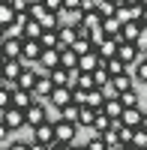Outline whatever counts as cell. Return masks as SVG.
I'll use <instances>...</instances> for the list:
<instances>
[{
  "instance_id": "cell-1",
  "label": "cell",
  "mask_w": 147,
  "mask_h": 150,
  "mask_svg": "<svg viewBox=\"0 0 147 150\" xmlns=\"http://www.w3.org/2000/svg\"><path fill=\"white\" fill-rule=\"evenodd\" d=\"M0 123H3V126H9L12 132H18V129L27 126V111L18 108V105H9V108L0 111Z\"/></svg>"
},
{
  "instance_id": "cell-2",
  "label": "cell",
  "mask_w": 147,
  "mask_h": 150,
  "mask_svg": "<svg viewBox=\"0 0 147 150\" xmlns=\"http://www.w3.org/2000/svg\"><path fill=\"white\" fill-rule=\"evenodd\" d=\"M54 132H57V141L60 144H72L78 138V123H72V120H54Z\"/></svg>"
},
{
  "instance_id": "cell-3",
  "label": "cell",
  "mask_w": 147,
  "mask_h": 150,
  "mask_svg": "<svg viewBox=\"0 0 147 150\" xmlns=\"http://www.w3.org/2000/svg\"><path fill=\"white\" fill-rule=\"evenodd\" d=\"M30 141H42V144H48V147H54V144H57L54 120H45L42 126H36V129H33V138H30Z\"/></svg>"
},
{
  "instance_id": "cell-4",
  "label": "cell",
  "mask_w": 147,
  "mask_h": 150,
  "mask_svg": "<svg viewBox=\"0 0 147 150\" xmlns=\"http://www.w3.org/2000/svg\"><path fill=\"white\" fill-rule=\"evenodd\" d=\"M45 120H51V117H48V108H45V102H39V99H36V102L27 108V126L36 129V126H42Z\"/></svg>"
},
{
  "instance_id": "cell-5",
  "label": "cell",
  "mask_w": 147,
  "mask_h": 150,
  "mask_svg": "<svg viewBox=\"0 0 147 150\" xmlns=\"http://www.w3.org/2000/svg\"><path fill=\"white\" fill-rule=\"evenodd\" d=\"M141 30H144V24H141V18H135V15H129V18L123 21V30H120V39H126V42H138V36H141Z\"/></svg>"
},
{
  "instance_id": "cell-6",
  "label": "cell",
  "mask_w": 147,
  "mask_h": 150,
  "mask_svg": "<svg viewBox=\"0 0 147 150\" xmlns=\"http://www.w3.org/2000/svg\"><path fill=\"white\" fill-rule=\"evenodd\" d=\"M57 111L63 108V105H69V102H75V87H54V93H51V99H48Z\"/></svg>"
},
{
  "instance_id": "cell-7",
  "label": "cell",
  "mask_w": 147,
  "mask_h": 150,
  "mask_svg": "<svg viewBox=\"0 0 147 150\" xmlns=\"http://www.w3.org/2000/svg\"><path fill=\"white\" fill-rule=\"evenodd\" d=\"M42 51H45V45H42L39 39H24V54H21V60H24V63H36V60L42 57Z\"/></svg>"
},
{
  "instance_id": "cell-8",
  "label": "cell",
  "mask_w": 147,
  "mask_h": 150,
  "mask_svg": "<svg viewBox=\"0 0 147 150\" xmlns=\"http://www.w3.org/2000/svg\"><path fill=\"white\" fill-rule=\"evenodd\" d=\"M57 18H60V24H66V27H81L84 24V9H60Z\"/></svg>"
},
{
  "instance_id": "cell-9",
  "label": "cell",
  "mask_w": 147,
  "mask_h": 150,
  "mask_svg": "<svg viewBox=\"0 0 147 150\" xmlns=\"http://www.w3.org/2000/svg\"><path fill=\"white\" fill-rule=\"evenodd\" d=\"M39 78H42V75L36 72V66H24L21 75H18V87H21V90H33V87L39 84Z\"/></svg>"
},
{
  "instance_id": "cell-10",
  "label": "cell",
  "mask_w": 147,
  "mask_h": 150,
  "mask_svg": "<svg viewBox=\"0 0 147 150\" xmlns=\"http://www.w3.org/2000/svg\"><path fill=\"white\" fill-rule=\"evenodd\" d=\"M54 81H51V75H42L39 78V84L33 87V93H36V99H39V102H48V99H51V93H54Z\"/></svg>"
},
{
  "instance_id": "cell-11",
  "label": "cell",
  "mask_w": 147,
  "mask_h": 150,
  "mask_svg": "<svg viewBox=\"0 0 147 150\" xmlns=\"http://www.w3.org/2000/svg\"><path fill=\"white\" fill-rule=\"evenodd\" d=\"M24 39H3V60H21Z\"/></svg>"
},
{
  "instance_id": "cell-12",
  "label": "cell",
  "mask_w": 147,
  "mask_h": 150,
  "mask_svg": "<svg viewBox=\"0 0 147 150\" xmlns=\"http://www.w3.org/2000/svg\"><path fill=\"white\" fill-rule=\"evenodd\" d=\"M57 36H60V51H63V48H72V45L78 42V27H66V24H60Z\"/></svg>"
},
{
  "instance_id": "cell-13",
  "label": "cell",
  "mask_w": 147,
  "mask_h": 150,
  "mask_svg": "<svg viewBox=\"0 0 147 150\" xmlns=\"http://www.w3.org/2000/svg\"><path fill=\"white\" fill-rule=\"evenodd\" d=\"M33 102H36V93H33V90H21V87H15V90H12V105H18V108L27 111Z\"/></svg>"
},
{
  "instance_id": "cell-14",
  "label": "cell",
  "mask_w": 147,
  "mask_h": 150,
  "mask_svg": "<svg viewBox=\"0 0 147 150\" xmlns=\"http://www.w3.org/2000/svg\"><path fill=\"white\" fill-rule=\"evenodd\" d=\"M123 21H126V15H111V18H105V21H102V36H120Z\"/></svg>"
},
{
  "instance_id": "cell-15",
  "label": "cell",
  "mask_w": 147,
  "mask_h": 150,
  "mask_svg": "<svg viewBox=\"0 0 147 150\" xmlns=\"http://www.w3.org/2000/svg\"><path fill=\"white\" fill-rule=\"evenodd\" d=\"M99 66H102V57H99V51L81 54V60H78V72H93V69H99Z\"/></svg>"
},
{
  "instance_id": "cell-16",
  "label": "cell",
  "mask_w": 147,
  "mask_h": 150,
  "mask_svg": "<svg viewBox=\"0 0 147 150\" xmlns=\"http://www.w3.org/2000/svg\"><path fill=\"white\" fill-rule=\"evenodd\" d=\"M114 87H117V90L120 93H126V90H132V87H138V81H135V75H132V69L129 72H120V75H114Z\"/></svg>"
},
{
  "instance_id": "cell-17",
  "label": "cell",
  "mask_w": 147,
  "mask_h": 150,
  "mask_svg": "<svg viewBox=\"0 0 147 150\" xmlns=\"http://www.w3.org/2000/svg\"><path fill=\"white\" fill-rule=\"evenodd\" d=\"M27 66L24 60H3V78H9V81H18V75H21V69Z\"/></svg>"
},
{
  "instance_id": "cell-18",
  "label": "cell",
  "mask_w": 147,
  "mask_h": 150,
  "mask_svg": "<svg viewBox=\"0 0 147 150\" xmlns=\"http://www.w3.org/2000/svg\"><path fill=\"white\" fill-rule=\"evenodd\" d=\"M78 60H81V54L75 51V48H63V51H60V66H66V69H78Z\"/></svg>"
},
{
  "instance_id": "cell-19",
  "label": "cell",
  "mask_w": 147,
  "mask_h": 150,
  "mask_svg": "<svg viewBox=\"0 0 147 150\" xmlns=\"http://www.w3.org/2000/svg\"><path fill=\"white\" fill-rule=\"evenodd\" d=\"M141 117H144V111H141V108L135 105V108H126V111H123V117H120V120H123L126 126L138 129V126H141Z\"/></svg>"
},
{
  "instance_id": "cell-20",
  "label": "cell",
  "mask_w": 147,
  "mask_h": 150,
  "mask_svg": "<svg viewBox=\"0 0 147 150\" xmlns=\"http://www.w3.org/2000/svg\"><path fill=\"white\" fill-rule=\"evenodd\" d=\"M102 111H105V114L111 117V120H120V117H123V111H126V105L120 102V99H108Z\"/></svg>"
},
{
  "instance_id": "cell-21",
  "label": "cell",
  "mask_w": 147,
  "mask_h": 150,
  "mask_svg": "<svg viewBox=\"0 0 147 150\" xmlns=\"http://www.w3.org/2000/svg\"><path fill=\"white\" fill-rule=\"evenodd\" d=\"M105 129H111V117H108L105 111H96V120H93V129L90 132L93 135H102Z\"/></svg>"
},
{
  "instance_id": "cell-22",
  "label": "cell",
  "mask_w": 147,
  "mask_h": 150,
  "mask_svg": "<svg viewBox=\"0 0 147 150\" xmlns=\"http://www.w3.org/2000/svg\"><path fill=\"white\" fill-rule=\"evenodd\" d=\"M93 120H96V108H90V105H81L78 126H84V129H93Z\"/></svg>"
},
{
  "instance_id": "cell-23",
  "label": "cell",
  "mask_w": 147,
  "mask_h": 150,
  "mask_svg": "<svg viewBox=\"0 0 147 150\" xmlns=\"http://www.w3.org/2000/svg\"><path fill=\"white\" fill-rule=\"evenodd\" d=\"M60 117H63V120H72V123H78V117H81V105H78V102L63 105V108H60Z\"/></svg>"
},
{
  "instance_id": "cell-24",
  "label": "cell",
  "mask_w": 147,
  "mask_h": 150,
  "mask_svg": "<svg viewBox=\"0 0 147 150\" xmlns=\"http://www.w3.org/2000/svg\"><path fill=\"white\" fill-rule=\"evenodd\" d=\"M42 33H45V27H42L39 21H33V18H30L27 24H24V39H39Z\"/></svg>"
},
{
  "instance_id": "cell-25",
  "label": "cell",
  "mask_w": 147,
  "mask_h": 150,
  "mask_svg": "<svg viewBox=\"0 0 147 150\" xmlns=\"http://www.w3.org/2000/svg\"><path fill=\"white\" fill-rule=\"evenodd\" d=\"M15 18H18V12H15L12 3H3V6H0V24H3V27H9Z\"/></svg>"
},
{
  "instance_id": "cell-26",
  "label": "cell",
  "mask_w": 147,
  "mask_h": 150,
  "mask_svg": "<svg viewBox=\"0 0 147 150\" xmlns=\"http://www.w3.org/2000/svg\"><path fill=\"white\" fill-rule=\"evenodd\" d=\"M102 138L108 141V150H120V147H123V141H120V132L111 126V129H105L102 132Z\"/></svg>"
},
{
  "instance_id": "cell-27",
  "label": "cell",
  "mask_w": 147,
  "mask_h": 150,
  "mask_svg": "<svg viewBox=\"0 0 147 150\" xmlns=\"http://www.w3.org/2000/svg\"><path fill=\"white\" fill-rule=\"evenodd\" d=\"M132 75H135L138 84H147V57H141L135 66H132Z\"/></svg>"
},
{
  "instance_id": "cell-28",
  "label": "cell",
  "mask_w": 147,
  "mask_h": 150,
  "mask_svg": "<svg viewBox=\"0 0 147 150\" xmlns=\"http://www.w3.org/2000/svg\"><path fill=\"white\" fill-rule=\"evenodd\" d=\"M105 66H108V72H111V78H114V75H120V72H129V66H126L120 57H111V60H105Z\"/></svg>"
},
{
  "instance_id": "cell-29",
  "label": "cell",
  "mask_w": 147,
  "mask_h": 150,
  "mask_svg": "<svg viewBox=\"0 0 147 150\" xmlns=\"http://www.w3.org/2000/svg\"><path fill=\"white\" fill-rule=\"evenodd\" d=\"M39 42H42L45 48H60V36H57V30H45V33L39 36Z\"/></svg>"
},
{
  "instance_id": "cell-30",
  "label": "cell",
  "mask_w": 147,
  "mask_h": 150,
  "mask_svg": "<svg viewBox=\"0 0 147 150\" xmlns=\"http://www.w3.org/2000/svg\"><path fill=\"white\" fill-rule=\"evenodd\" d=\"M75 87H81V90H93V87H96L93 72H78V84Z\"/></svg>"
},
{
  "instance_id": "cell-31",
  "label": "cell",
  "mask_w": 147,
  "mask_h": 150,
  "mask_svg": "<svg viewBox=\"0 0 147 150\" xmlns=\"http://www.w3.org/2000/svg\"><path fill=\"white\" fill-rule=\"evenodd\" d=\"M120 102H123L126 108H135V105H138V87H132V90L120 93Z\"/></svg>"
},
{
  "instance_id": "cell-32",
  "label": "cell",
  "mask_w": 147,
  "mask_h": 150,
  "mask_svg": "<svg viewBox=\"0 0 147 150\" xmlns=\"http://www.w3.org/2000/svg\"><path fill=\"white\" fill-rule=\"evenodd\" d=\"M87 150H108V141L102 135H93L90 132V141H87Z\"/></svg>"
},
{
  "instance_id": "cell-33",
  "label": "cell",
  "mask_w": 147,
  "mask_h": 150,
  "mask_svg": "<svg viewBox=\"0 0 147 150\" xmlns=\"http://www.w3.org/2000/svg\"><path fill=\"white\" fill-rule=\"evenodd\" d=\"M132 144H135L138 150H147V129H135V138H132Z\"/></svg>"
},
{
  "instance_id": "cell-34",
  "label": "cell",
  "mask_w": 147,
  "mask_h": 150,
  "mask_svg": "<svg viewBox=\"0 0 147 150\" xmlns=\"http://www.w3.org/2000/svg\"><path fill=\"white\" fill-rule=\"evenodd\" d=\"M9 105H12V90H3V87H0V111L9 108Z\"/></svg>"
},
{
  "instance_id": "cell-35",
  "label": "cell",
  "mask_w": 147,
  "mask_h": 150,
  "mask_svg": "<svg viewBox=\"0 0 147 150\" xmlns=\"http://www.w3.org/2000/svg\"><path fill=\"white\" fill-rule=\"evenodd\" d=\"M6 150H33V141H12Z\"/></svg>"
},
{
  "instance_id": "cell-36",
  "label": "cell",
  "mask_w": 147,
  "mask_h": 150,
  "mask_svg": "<svg viewBox=\"0 0 147 150\" xmlns=\"http://www.w3.org/2000/svg\"><path fill=\"white\" fill-rule=\"evenodd\" d=\"M42 3L48 6V9H51V12H60V9H63L66 3H63V0H42Z\"/></svg>"
},
{
  "instance_id": "cell-37",
  "label": "cell",
  "mask_w": 147,
  "mask_h": 150,
  "mask_svg": "<svg viewBox=\"0 0 147 150\" xmlns=\"http://www.w3.org/2000/svg\"><path fill=\"white\" fill-rule=\"evenodd\" d=\"M138 48H141V51H147V27H144L141 36H138Z\"/></svg>"
},
{
  "instance_id": "cell-38",
  "label": "cell",
  "mask_w": 147,
  "mask_h": 150,
  "mask_svg": "<svg viewBox=\"0 0 147 150\" xmlns=\"http://www.w3.org/2000/svg\"><path fill=\"white\" fill-rule=\"evenodd\" d=\"M63 3H66L63 9H81V0H63Z\"/></svg>"
},
{
  "instance_id": "cell-39",
  "label": "cell",
  "mask_w": 147,
  "mask_h": 150,
  "mask_svg": "<svg viewBox=\"0 0 147 150\" xmlns=\"http://www.w3.org/2000/svg\"><path fill=\"white\" fill-rule=\"evenodd\" d=\"M135 18H141V24H144V27H147V6H141V12H138Z\"/></svg>"
},
{
  "instance_id": "cell-40",
  "label": "cell",
  "mask_w": 147,
  "mask_h": 150,
  "mask_svg": "<svg viewBox=\"0 0 147 150\" xmlns=\"http://www.w3.org/2000/svg\"><path fill=\"white\" fill-rule=\"evenodd\" d=\"M51 150H72V144H60V141H57V144H54Z\"/></svg>"
},
{
  "instance_id": "cell-41",
  "label": "cell",
  "mask_w": 147,
  "mask_h": 150,
  "mask_svg": "<svg viewBox=\"0 0 147 150\" xmlns=\"http://www.w3.org/2000/svg\"><path fill=\"white\" fill-rule=\"evenodd\" d=\"M72 150H87V144H72Z\"/></svg>"
},
{
  "instance_id": "cell-42",
  "label": "cell",
  "mask_w": 147,
  "mask_h": 150,
  "mask_svg": "<svg viewBox=\"0 0 147 150\" xmlns=\"http://www.w3.org/2000/svg\"><path fill=\"white\" fill-rule=\"evenodd\" d=\"M141 129H147V111H144V117H141Z\"/></svg>"
},
{
  "instance_id": "cell-43",
  "label": "cell",
  "mask_w": 147,
  "mask_h": 150,
  "mask_svg": "<svg viewBox=\"0 0 147 150\" xmlns=\"http://www.w3.org/2000/svg\"><path fill=\"white\" fill-rule=\"evenodd\" d=\"M120 150H138L135 144H123V147H120Z\"/></svg>"
},
{
  "instance_id": "cell-44",
  "label": "cell",
  "mask_w": 147,
  "mask_h": 150,
  "mask_svg": "<svg viewBox=\"0 0 147 150\" xmlns=\"http://www.w3.org/2000/svg\"><path fill=\"white\" fill-rule=\"evenodd\" d=\"M141 6H147V0H141Z\"/></svg>"
}]
</instances>
